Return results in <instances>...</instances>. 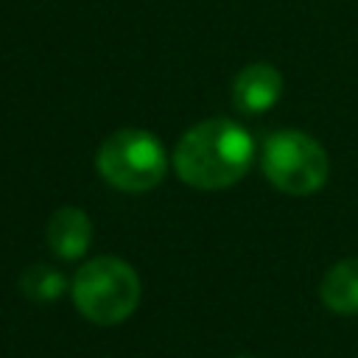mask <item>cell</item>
I'll list each match as a JSON object with an SVG mask.
<instances>
[{
	"mask_svg": "<svg viewBox=\"0 0 358 358\" xmlns=\"http://www.w3.org/2000/svg\"><path fill=\"white\" fill-rule=\"evenodd\" d=\"M255 159L249 131L227 117L201 120L182 134L173 148L176 176L199 190H224L235 185Z\"/></svg>",
	"mask_w": 358,
	"mask_h": 358,
	"instance_id": "cell-1",
	"label": "cell"
},
{
	"mask_svg": "<svg viewBox=\"0 0 358 358\" xmlns=\"http://www.w3.org/2000/svg\"><path fill=\"white\" fill-rule=\"evenodd\" d=\"M70 294L84 319L109 327L129 319L140 305V277L126 260L103 255L76 271Z\"/></svg>",
	"mask_w": 358,
	"mask_h": 358,
	"instance_id": "cell-2",
	"label": "cell"
},
{
	"mask_svg": "<svg viewBox=\"0 0 358 358\" xmlns=\"http://www.w3.org/2000/svg\"><path fill=\"white\" fill-rule=\"evenodd\" d=\"M95 168L112 187L123 193H145L162 182L168 157L151 131L120 129L101 143Z\"/></svg>",
	"mask_w": 358,
	"mask_h": 358,
	"instance_id": "cell-3",
	"label": "cell"
},
{
	"mask_svg": "<svg viewBox=\"0 0 358 358\" xmlns=\"http://www.w3.org/2000/svg\"><path fill=\"white\" fill-rule=\"evenodd\" d=\"M260 168L277 190L288 196H308L327 182L330 162L324 148L310 134L296 129H280L266 137L260 151Z\"/></svg>",
	"mask_w": 358,
	"mask_h": 358,
	"instance_id": "cell-4",
	"label": "cell"
},
{
	"mask_svg": "<svg viewBox=\"0 0 358 358\" xmlns=\"http://www.w3.org/2000/svg\"><path fill=\"white\" fill-rule=\"evenodd\" d=\"M282 95V76L268 62L246 64L232 81V103L243 115L268 112Z\"/></svg>",
	"mask_w": 358,
	"mask_h": 358,
	"instance_id": "cell-5",
	"label": "cell"
},
{
	"mask_svg": "<svg viewBox=\"0 0 358 358\" xmlns=\"http://www.w3.org/2000/svg\"><path fill=\"white\" fill-rule=\"evenodd\" d=\"M92 241V224L78 207H59L48 221V246L62 260H78Z\"/></svg>",
	"mask_w": 358,
	"mask_h": 358,
	"instance_id": "cell-6",
	"label": "cell"
},
{
	"mask_svg": "<svg viewBox=\"0 0 358 358\" xmlns=\"http://www.w3.org/2000/svg\"><path fill=\"white\" fill-rule=\"evenodd\" d=\"M319 296L333 313H358V257L338 260L322 280Z\"/></svg>",
	"mask_w": 358,
	"mask_h": 358,
	"instance_id": "cell-7",
	"label": "cell"
},
{
	"mask_svg": "<svg viewBox=\"0 0 358 358\" xmlns=\"http://www.w3.org/2000/svg\"><path fill=\"white\" fill-rule=\"evenodd\" d=\"M20 288H22V294H25L28 299H34V302H53V299H59V296L67 291V282H64V277H62L56 268H50L48 263H36V266H28V268L22 271Z\"/></svg>",
	"mask_w": 358,
	"mask_h": 358,
	"instance_id": "cell-8",
	"label": "cell"
},
{
	"mask_svg": "<svg viewBox=\"0 0 358 358\" xmlns=\"http://www.w3.org/2000/svg\"><path fill=\"white\" fill-rule=\"evenodd\" d=\"M235 358H249V355H235Z\"/></svg>",
	"mask_w": 358,
	"mask_h": 358,
	"instance_id": "cell-9",
	"label": "cell"
}]
</instances>
